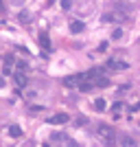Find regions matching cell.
I'll return each instance as SVG.
<instances>
[{"label": "cell", "instance_id": "obj_1", "mask_svg": "<svg viewBox=\"0 0 140 147\" xmlns=\"http://www.w3.org/2000/svg\"><path fill=\"white\" fill-rule=\"evenodd\" d=\"M98 134H101V138L105 141V145H107V147H114V143H116L114 127H110V125H98Z\"/></svg>", "mask_w": 140, "mask_h": 147}, {"label": "cell", "instance_id": "obj_2", "mask_svg": "<svg viewBox=\"0 0 140 147\" xmlns=\"http://www.w3.org/2000/svg\"><path fill=\"white\" fill-rule=\"evenodd\" d=\"M107 68H112V70H127L129 64L125 59H110L107 61Z\"/></svg>", "mask_w": 140, "mask_h": 147}, {"label": "cell", "instance_id": "obj_3", "mask_svg": "<svg viewBox=\"0 0 140 147\" xmlns=\"http://www.w3.org/2000/svg\"><path fill=\"white\" fill-rule=\"evenodd\" d=\"M68 121H70V117H68L66 112H59V114H55V117L48 119L50 125H64V123H68Z\"/></svg>", "mask_w": 140, "mask_h": 147}, {"label": "cell", "instance_id": "obj_4", "mask_svg": "<svg viewBox=\"0 0 140 147\" xmlns=\"http://www.w3.org/2000/svg\"><path fill=\"white\" fill-rule=\"evenodd\" d=\"M83 31H85V24L81 20H72V22H70V33L77 35V33H83Z\"/></svg>", "mask_w": 140, "mask_h": 147}, {"label": "cell", "instance_id": "obj_5", "mask_svg": "<svg viewBox=\"0 0 140 147\" xmlns=\"http://www.w3.org/2000/svg\"><path fill=\"white\" fill-rule=\"evenodd\" d=\"M79 84H81V75H72V77L64 79V86H68V88H74V86H79Z\"/></svg>", "mask_w": 140, "mask_h": 147}, {"label": "cell", "instance_id": "obj_6", "mask_svg": "<svg viewBox=\"0 0 140 147\" xmlns=\"http://www.w3.org/2000/svg\"><path fill=\"white\" fill-rule=\"evenodd\" d=\"M118 141H121V147H136V141L131 136H127V134H123Z\"/></svg>", "mask_w": 140, "mask_h": 147}, {"label": "cell", "instance_id": "obj_7", "mask_svg": "<svg viewBox=\"0 0 140 147\" xmlns=\"http://www.w3.org/2000/svg\"><path fill=\"white\" fill-rule=\"evenodd\" d=\"M18 22H22V24H29V22H31V13L26 11V9H20V13H18Z\"/></svg>", "mask_w": 140, "mask_h": 147}, {"label": "cell", "instance_id": "obj_8", "mask_svg": "<svg viewBox=\"0 0 140 147\" xmlns=\"http://www.w3.org/2000/svg\"><path fill=\"white\" fill-rule=\"evenodd\" d=\"M13 79H15V86H18V88H24L26 86V75L24 73H15Z\"/></svg>", "mask_w": 140, "mask_h": 147}, {"label": "cell", "instance_id": "obj_9", "mask_svg": "<svg viewBox=\"0 0 140 147\" xmlns=\"http://www.w3.org/2000/svg\"><path fill=\"white\" fill-rule=\"evenodd\" d=\"M94 108H96L98 112H105V108H107V101H105L103 97H96V99H94Z\"/></svg>", "mask_w": 140, "mask_h": 147}, {"label": "cell", "instance_id": "obj_10", "mask_svg": "<svg viewBox=\"0 0 140 147\" xmlns=\"http://www.w3.org/2000/svg\"><path fill=\"white\" fill-rule=\"evenodd\" d=\"M94 86H98V88H107V86H110V79H107V77H103V75H98L96 79H94Z\"/></svg>", "mask_w": 140, "mask_h": 147}, {"label": "cell", "instance_id": "obj_11", "mask_svg": "<svg viewBox=\"0 0 140 147\" xmlns=\"http://www.w3.org/2000/svg\"><path fill=\"white\" fill-rule=\"evenodd\" d=\"M40 44H42L44 51H50V40H48V35H46V33H42V35H40Z\"/></svg>", "mask_w": 140, "mask_h": 147}, {"label": "cell", "instance_id": "obj_12", "mask_svg": "<svg viewBox=\"0 0 140 147\" xmlns=\"http://www.w3.org/2000/svg\"><path fill=\"white\" fill-rule=\"evenodd\" d=\"M9 136H13V138H20V136H22V127H18V125H11V127H9Z\"/></svg>", "mask_w": 140, "mask_h": 147}, {"label": "cell", "instance_id": "obj_13", "mask_svg": "<svg viewBox=\"0 0 140 147\" xmlns=\"http://www.w3.org/2000/svg\"><path fill=\"white\" fill-rule=\"evenodd\" d=\"M92 88H94V81H81V84H79V90L81 92H90Z\"/></svg>", "mask_w": 140, "mask_h": 147}, {"label": "cell", "instance_id": "obj_14", "mask_svg": "<svg viewBox=\"0 0 140 147\" xmlns=\"http://www.w3.org/2000/svg\"><path fill=\"white\" fill-rule=\"evenodd\" d=\"M15 64H18V61H15V57H13V55H7L5 57V66L11 68V66H15Z\"/></svg>", "mask_w": 140, "mask_h": 147}, {"label": "cell", "instance_id": "obj_15", "mask_svg": "<svg viewBox=\"0 0 140 147\" xmlns=\"http://www.w3.org/2000/svg\"><path fill=\"white\" fill-rule=\"evenodd\" d=\"M123 37V29H114L112 31V40H121Z\"/></svg>", "mask_w": 140, "mask_h": 147}, {"label": "cell", "instance_id": "obj_16", "mask_svg": "<svg viewBox=\"0 0 140 147\" xmlns=\"http://www.w3.org/2000/svg\"><path fill=\"white\" fill-rule=\"evenodd\" d=\"M70 7H72V0H61V9H64V11H68Z\"/></svg>", "mask_w": 140, "mask_h": 147}, {"label": "cell", "instance_id": "obj_17", "mask_svg": "<svg viewBox=\"0 0 140 147\" xmlns=\"http://www.w3.org/2000/svg\"><path fill=\"white\" fill-rule=\"evenodd\" d=\"M112 110H114V112H121L123 110V103H121V101H116V103L112 105Z\"/></svg>", "mask_w": 140, "mask_h": 147}, {"label": "cell", "instance_id": "obj_18", "mask_svg": "<svg viewBox=\"0 0 140 147\" xmlns=\"http://www.w3.org/2000/svg\"><path fill=\"white\" fill-rule=\"evenodd\" d=\"M44 147H50V145H44Z\"/></svg>", "mask_w": 140, "mask_h": 147}]
</instances>
